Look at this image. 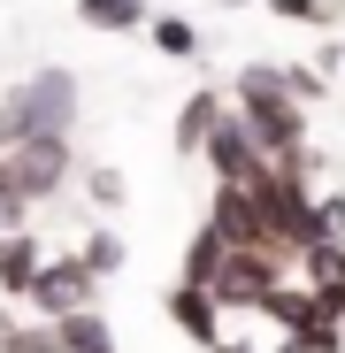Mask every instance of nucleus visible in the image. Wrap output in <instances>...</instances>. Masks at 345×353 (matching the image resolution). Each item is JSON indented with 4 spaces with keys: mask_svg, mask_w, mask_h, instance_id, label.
<instances>
[{
    "mask_svg": "<svg viewBox=\"0 0 345 353\" xmlns=\"http://www.w3.org/2000/svg\"><path fill=\"white\" fill-rule=\"evenodd\" d=\"M77 115H85V85H77V70L39 62L23 85L0 92V154H16L23 139H70Z\"/></svg>",
    "mask_w": 345,
    "mask_h": 353,
    "instance_id": "nucleus-1",
    "label": "nucleus"
},
{
    "mask_svg": "<svg viewBox=\"0 0 345 353\" xmlns=\"http://www.w3.org/2000/svg\"><path fill=\"white\" fill-rule=\"evenodd\" d=\"M230 108L253 123L269 161H300L307 154V108H300V85H292L284 62H246L238 85H230Z\"/></svg>",
    "mask_w": 345,
    "mask_h": 353,
    "instance_id": "nucleus-2",
    "label": "nucleus"
},
{
    "mask_svg": "<svg viewBox=\"0 0 345 353\" xmlns=\"http://www.w3.org/2000/svg\"><path fill=\"white\" fill-rule=\"evenodd\" d=\"M0 169H8L16 200L46 208L54 192H70V176H77V154H70V139H23L16 154H0Z\"/></svg>",
    "mask_w": 345,
    "mask_h": 353,
    "instance_id": "nucleus-3",
    "label": "nucleus"
},
{
    "mask_svg": "<svg viewBox=\"0 0 345 353\" xmlns=\"http://www.w3.org/2000/svg\"><path fill=\"white\" fill-rule=\"evenodd\" d=\"M200 161L215 169V185H261V176L276 169V161H269V146L253 139V123H246L238 108L222 115V131L207 139V154H200Z\"/></svg>",
    "mask_w": 345,
    "mask_h": 353,
    "instance_id": "nucleus-4",
    "label": "nucleus"
},
{
    "mask_svg": "<svg viewBox=\"0 0 345 353\" xmlns=\"http://www.w3.org/2000/svg\"><path fill=\"white\" fill-rule=\"evenodd\" d=\"M92 292H100V276L85 269V254H54V261L39 269V284H31V307L54 323V315H77V307H92Z\"/></svg>",
    "mask_w": 345,
    "mask_h": 353,
    "instance_id": "nucleus-5",
    "label": "nucleus"
},
{
    "mask_svg": "<svg viewBox=\"0 0 345 353\" xmlns=\"http://www.w3.org/2000/svg\"><path fill=\"white\" fill-rule=\"evenodd\" d=\"M161 307H169V323H177L185 338H200V345H215V338H222V315H230V307H222V292L185 284V276L169 284V300H161Z\"/></svg>",
    "mask_w": 345,
    "mask_h": 353,
    "instance_id": "nucleus-6",
    "label": "nucleus"
},
{
    "mask_svg": "<svg viewBox=\"0 0 345 353\" xmlns=\"http://www.w3.org/2000/svg\"><path fill=\"white\" fill-rule=\"evenodd\" d=\"M222 115H230V92H215V85L185 92L177 123H169V146H177V154H207V139L222 131Z\"/></svg>",
    "mask_w": 345,
    "mask_h": 353,
    "instance_id": "nucleus-7",
    "label": "nucleus"
},
{
    "mask_svg": "<svg viewBox=\"0 0 345 353\" xmlns=\"http://www.w3.org/2000/svg\"><path fill=\"white\" fill-rule=\"evenodd\" d=\"M46 261L54 254L31 239V230H0V292H8V300H31V284H39Z\"/></svg>",
    "mask_w": 345,
    "mask_h": 353,
    "instance_id": "nucleus-8",
    "label": "nucleus"
},
{
    "mask_svg": "<svg viewBox=\"0 0 345 353\" xmlns=\"http://www.w3.org/2000/svg\"><path fill=\"white\" fill-rule=\"evenodd\" d=\"M230 254H238V246H230L215 223H200V230H192V246H185V284H207V292H215L222 269H230Z\"/></svg>",
    "mask_w": 345,
    "mask_h": 353,
    "instance_id": "nucleus-9",
    "label": "nucleus"
},
{
    "mask_svg": "<svg viewBox=\"0 0 345 353\" xmlns=\"http://www.w3.org/2000/svg\"><path fill=\"white\" fill-rule=\"evenodd\" d=\"M77 23H85V31H115V39H123V31L154 23V8H146V0H77Z\"/></svg>",
    "mask_w": 345,
    "mask_h": 353,
    "instance_id": "nucleus-10",
    "label": "nucleus"
},
{
    "mask_svg": "<svg viewBox=\"0 0 345 353\" xmlns=\"http://www.w3.org/2000/svg\"><path fill=\"white\" fill-rule=\"evenodd\" d=\"M54 338H62V353H115V330H107V315H92V307L54 315Z\"/></svg>",
    "mask_w": 345,
    "mask_h": 353,
    "instance_id": "nucleus-11",
    "label": "nucleus"
},
{
    "mask_svg": "<svg viewBox=\"0 0 345 353\" xmlns=\"http://www.w3.org/2000/svg\"><path fill=\"white\" fill-rule=\"evenodd\" d=\"M0 353H62V338H54V323H16L8 307H0Z\"/></svg>",
    "mask_w": 345,
    "mask_h": 353,
    "instance_id": "nucleus-12",
    "label": "nucleus"
},
{
    "mask_svg": "<svg viewBox=\"0 0 345 353\" xmlns=\"http://www.w3.org/2000/svg\"><path fill=\"white\" fill-rule=\"evenodd\" d=\"M146 39H154L161 62H192V54H200V31H192L185 16H154V23H146Z\"/></svg>",
    "mask_w": 345,
    "mask_h": 353,
    "instance_id": "nucleus-13",
    "label": "nucleus"
},
{
    "mask_svg": "<svg viewBox=\"0 0 345 353\" xmlns=\"http://www.w3.org/2000/svg\"><path fill=\"white\" fill-rule=\"evenodd\" d=\"M123 169H115V161H100V169H85V200L100 208V215H115V208H123Z\"/></svg>",
    "mask_w": 345,
    "mask_h": 353,
    "instance_id": "nucleus-14",
    "label": "nucleus"
},
{
    "mask_svg": "<svg viewBox=\"0 0 345 353\" xmlns=\"http://www.w3.org/2000/svg\"><path fill=\"white\" fill-rule=\"evenodd\" d=\"M77 254H85V269H92V276H100V284H107V276H115V269H123V239H115V230H92V239H85V246H77Z\"/></svg>",
    "mask_w": 345,
    "mask_h": 353,
    "instance_id": "nucleus-15",
    "label": "nucleus"
},
{
    "mask_svg": "<svg viewBox=\"0 0 345 353\" xmlns=\"http://www.w3.org/2000/svg\"><path fill=\"white\" fill-rule=\"evenodd\" d=\"M269 16H284V23H330L337 16V0H261Z\"/></svg>",
    "mask_w": 345,
    "mask_h": 353,
    "instance_id": "nucleus-16",
    "label": "nucleus"
},
{
    "mask_svg": "<svg viewBox=\"0 0 345 353\" xmlns=\"http://www.w3.org/2000/svg\"><path fill=\"white\" fill-rule=\"evenodd\" d=\"M292 353H337V315H322V323H307Z\"/></svg>",
    "mask_w": 345,
    "mask_h": 353,
    "instance_id": "nucleus-17",
    "label": "nucleus"
},
{
    "mask_svg": "<svg viewBox=\"0 0 345 353\" xmlns=\"http://www.w3.org/2000/svg\"><path fill=\"white\" fill-rule=\"evenodd\" d=\"M330 307H337V315H345V269H337V292H330Z\"/></svg>",
    "mask_w": 345,
    "mask_h": 353,
    "instance_id": "nucleus-18",
    "label": "nucleus"
},
{
    "mask_svg": "<svg viewBox=\"0 0 345 353\" xmlns=\"http://www.w3.org/2000/svg\"><path fill=\"white\" fill-rule=\"evenodd\" d=\"M222 8H261V0H222Z\"/></svg>",
    "mask_w": 345,
    "mask_h": 353,
    "instance_id": "nucleus-19",
    "label": "nucleus"
}]
</instances>
